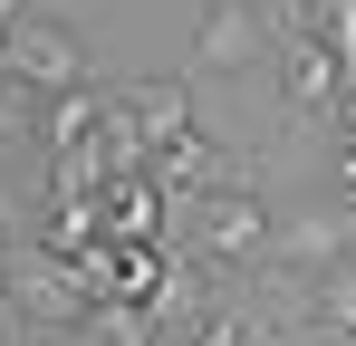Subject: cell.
<instances>
[{"label":"cell","instance_id":"obj_4","mask_svg":"<svg viewBox=\"0 0 356 346\" xmlns=\"http://www.w3.org/2000/svg\"><path fill=\"white\" fill-rule=\"evenodd\" d=\"M260 39H270V29H260V10H250V0H212V10L193 19V67L232 77V67L260 58Z\"/></svg>","mask_w":356,"mask_h":346},{"label":"cell","instance_id":"obj_2","mask_svg":"<svg viewBox=\"0 0 356 346\" xmlns=\"http://www.w3.org/2000/svg\"><path fill=\"white\" fill-rule=\"evenodd\" d=\"M193 240H202V260H212V270H270L280 222H270V202H260L250 183H222V192H202V202H193Z\"/></svg>","mask_w":356,"mask_h":346},{"label":"cell","instance_id":"obj_6","mask_svg":"<svg viewBox=\"0 0 356 346\" xmlns=\"http://www.w3.org/2000/svg\"><path fill=\"white\" fill-rule=\"evenodd\" d=\"M135 115H145V145H154V154L193 135V97H183L174 77H154V87H135Z\"/></svg>","mask_w":356,"mask_h":346},{"label":"cell","instance_id":"obj_3","mask_svg":"<svg viewBox=\"0 0 356 346\" xmlns=\"http://www.w3.org/2000/svg\"><path fill=\"white\" fill-rule=\"evenodd\" d=\"M0 77H10L29 106H58V97L87 87V58H77V39H67L58 19H10V29H0Z\"/></svg>","mask_w":356,"mask_h":346},{"label":"cell","instance_id":"obj_8","mask_svg":"<svg viewBox=\"0 0 356 346\" xmlns=\"http://www.w3.org/2000/svg\"><path fill=\"white\" fill-rule=\"evenodd\" d=\"M10 145H39V106L0 77V154H10Z\"/></svg>","mask_w":356,"mask_h":346},{"label":"cell","instance_id":"obj_10","mask_svg":"<svg viewBox=\"0 0 356 346\" xmlns=\"http://www.w3.org/2000/svg\"><path fill=\"white\" fill-rule=\"evenodd\" d=\"M10 222H19V192L0 183V250H10Z\"/></svg>","mask_w":356,"mask_h":346},{"label":"cell","instance_id":"obj_5","mask_svg":"<svg viewBox=\"0 0 356 346\" xmlns=\"http://www.w3.org/2000/svg\"><path fill=\"white\" fill-rule=\"evenodd\" d=\"M164 183L154 173H116L106 183V240H135V250H164Z\"/></svg>","mask_w":356,"mask_h":346},{"label":"cell","instance_id":"obj_1","mask_svg":"<svg viewBox=\"0 0 356 346\" xmlns=\"http://www.w3.org/2000/svg\"><path fill=\"white\" fill-rule=\"evenodd\" d=\"M10 298H19L29 337H77L106 308V288L87 279L77 260H58V250H10Z\"/></svg>","mask_w":356,"mask_h":346},{"label":"cell","instance_id":"obj_9","mask_svg":"<svg viewBox=\"0 0 356 346\" xmlns=\"http://www.w3.org/2000/svg\"><path fill=\"white\" fill-rule=\"evenodd\" d=\"M327 125H337V192L356 202V87H347V106L327 115Z\"/></svg>","mask_w":356,"mask_h":346},{"label":"cell","instance_id":"obj_7","mask_svg":"<svg viewBox=\"0 0 356 346\" xmlns=\"http://www.w3.org/2000/svg\"><path fill=\"white\" fill-rule=\"evenodd\" d=\"M308 29L327 39V58L356 77V0H308Z\"/></svg>","mask_w":356,"mask_h":346}]
</instances>
